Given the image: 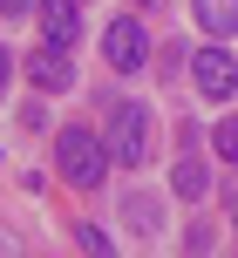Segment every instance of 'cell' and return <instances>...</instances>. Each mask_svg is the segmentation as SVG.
<instances>
[{"label":"cell","instance_id":"6da1fadb","mask_svg":"<svg viewBox=\"0 0 238 258\" xmlns=\"http://www.w3.org/2000/svg\"><path fill=\"white\" fill-rule=\"evenodd\" d=\"M54 163H62L68 183H82V190H89V183H102V170L116 163V156H109V143L95 136L89 122H75V129H62V136H54Z\"/></svg>","mask_w":238,"mask_h":258},{"label":"cell","instance_id":"7a4b0ae2","mask_svg":"<svg viewBox=\"0 0 238 258\" xmlns=\"http://www.w3.org/2000/svg\"><path fill=\"white\" fill-rule=\"evenodd\" d=\"M109 156L123 170H143V156H150V109L143 102H123L109 116Z\"/></svg>","mask_w":238,"mask_h":258},{"label":"cell","instance_id":"3957f363","mask_svg":"<svg viewBox=\"0 0 238 258\" xmlns=\"http://www.w3.org/2000/svg\"><path fill=\"white\" fill-rule=\"evenodd\" d=\"M102 54H109V68L136 75V68L150 61V27H143V21H109V34H102Z\"/></svg>","mask_w":238,"mask_h":258},{"label":"cell","instance_id":"277c9868","mask_svg":"<svg viewBox=\"0 0 238 258\" xmlns=\"http://www.w3.org/2000/svg\"><path fill=\"white\" fill-rule=\"evenodd\" d=\"M34 21H41L48 48H75V34H82V7L75 0H34Z\"/></svg>","mask_w":238,"mask_h":258},{"label":"cell","instance_id":"5b68a950","mask_svg":"<svg viewBox=\"0 0 238 258\" xmlns=\"http://www.w3.org/2000/svg\"><path fill=\"white\" fill-rule=\"evenodd\" d=\"M191 75H198V95H211V102H225V95L238 89V61H231L225 48H204Z\"/></svg>","mask_w":238,"mask_h":258},{"label":"cell","instance_id":"8992f818","mask_svg":"<svg viewBox=\"0 0 238 258\" xmlns=\"http://www.w3.org/2000/svg\"><path fill=\"white\" fill-rule=\"evenodd\" d=\"M27 75H34V89H41V95H62L68 82H75V68H68V48H48V41H41V48L27 54Z\"/></svg>","mask_w":238,"mask_h":258},{"label":"cell","instance_id":"52a82bcc","mask_svg":"<svg viewBox=\"0 0 238 258\" xmlns=\"http://www.w3.org/2000/svg\"><path fill=\"white\" fill-rule=\"evenodd\" d=\"M191 7H198V27L204 34H238V0H191Z\"/></svg>","mask_w":238,"mask_h":258},{"label":"cell","instance_id":"ba28073f","mask_svg":"<svg viewBox=\"0 0 238 258\" xmlns=\"http://www.w3.org/2000/svg\"><path fill=\"white\" fill-rule=\"evenodd\" d=\"M170 190H177V197H204V190H211V170H204L198 156H184V163L170 170Z\"/></svg>","mask_w":238,"mask_h":258},{"label":"cell","instance_id":"9c48e42d","mask_svg":"<svg viewBox=\"0 0 238 258\" xmlns=\"http://www.w3.org/2000/svg\"><path fill=\"white\" fill-rule=\"evenodd\" d=\"M211 143H218V156H225V163H238V116H225L211 129Z\"/></svg>","mask_w":238,"mask_h":258},{"label":"cell","instance_id":"30bf717a","mask_svg":"<svg viewBox=\"0 0 238 258\" xmlns=\"http://www.w3.org/2000/svg\"><path fill=\"white\" fill-rule=\"evenodd\" d=\"M75 245H82V251H116V238H102L95 224H75Z\"/></svg>","mask_w":238,"mask_h":258},{"label":"cell","instance_id":"8fae6325","mask_svg":"<svg viewBox=\"0 0 238 258\" xmlns=\"http://www.w3.org/2000/svg\"><path fill=\"white\" fill-rule=\"evenodd\" d=\"M0 14H34V0H0Z\"/></svg>","mask_w":238,"mask_h":258},{"label":"cell","instance_id":"7c38bea8","mask_svg":"<svg viewBox=\"0 0 238 258\" xmlns=\"http://www.w3.org/2000/svg\"><path fill=\"white\" fill-rule=\"evenodd\" d=\"M225 211H231V224H238V183H231V190H225Z\"/></svg>","mask_w":238,"mask_h":258},{"label":"cell","instance_id":"4fadbf2b","mask_svg":"<svg viewBox=\"0 0 238 258\" xmlns=\"http://www.w3.org/2000/svg\"><path fill=\"white\" fill-rule=\"evenodd\" d=\"M0 89H7V48H0Z\"/></svg>","mask_w":238,"mask_h":258}]
</instances>
